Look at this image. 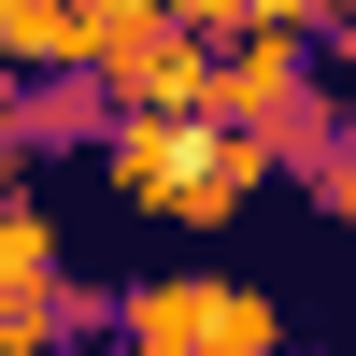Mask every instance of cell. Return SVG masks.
<instances>
[{
	"mask_svg": "<svg viewBox=\"0 0 356 356\" xmlns=\"http://www.w3.org/2000/svg\"><path fill=\"white\" fill-rule=\"evenodd\" d=\"M143 342H157V356H271L257 300H228V285H171V300H143Z\"/></svg>",
	"mask_w": 356,
	"mask_h": 356,
	"instance_id": "obj_1",
	"label": "cell"
}]
</instances>
